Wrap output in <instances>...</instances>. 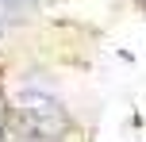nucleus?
<instances>
[{
  "mask_svg": "<svg viewBox=\"0 0 146 142\" xmlns=\"http://www.w3.org/2000/svg\"><path fill=\"white\" fill-rule=\"evenodd\" d=\"M15 119L27 135L35 138H58L69 127L66 108L54 100V92L46 89H19L15 92Z\"/></svg>",
  "mask_w": 146,
  "mask_h": 142,
  "instance_id": "f257e3e1",
  "label": "nucleus"
},
{
  "mask_svg": "<svg viewBox=\"0 0 146 142\" xmlns=\"http://www.w3.org/2000/svg\"><path fill=\"white\" fill-rule=\"evenodd\" d=\"M0 131H4V104H0Z\"/></svg>",
  "mask_w": 146,
  "mask_h": 142,
  "instance_id": "f03ea898",
  "label": "nucleus"
}]
</instances>
